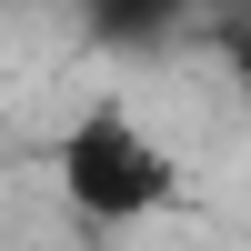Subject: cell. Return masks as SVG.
I'll return each mask as SVG.
<instances>
[{
	"label": "cell",
	"mask_w": 251,
	"mask_h": 251,
	"mask_svg": "<svg viewBox=\"0 0 251 251\" xmlns=\"http://www.w3.org/2000/svg\"><path fill=\"white\" fill-rule=\"evenodd\" d=\"M50 191L71 221L91 231H151L191 201V171H181L171 131L141 111L131 91H91L71 121L50 131Z\"/></svg>",
	"instance_id": "obj_1"
}]
</instances>
